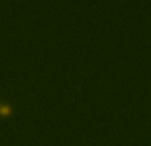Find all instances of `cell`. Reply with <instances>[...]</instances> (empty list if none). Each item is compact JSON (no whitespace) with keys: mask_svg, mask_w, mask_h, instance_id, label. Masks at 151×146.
I'll use <instances>...</instances> for the list:
<instances>
[{"mask_svg":"<svg viewBox=\"0 0 151 146\" xmlns=\"http://www.w3.org/2000/svg\"><path fill=\"white\" fill-rule=\"evenodd\" d=\"M0 109H1L3 114H8V113L11 112V106L8 104H5V102H1V105H0Z\"/></svg>","mask_w":151,"mask_h":146,"instance_id":"1","label":"cell"}]
</instances>
